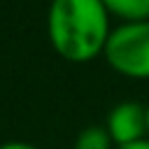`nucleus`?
Instances as JSON below:
<instances>
[{"mask_svg":"<svg viewBox=\"0 0 149 149\" xmlns=\"http://www.w3.org/2000/svg\"><path fill=\"white\" fill-rule=\"evenodd\" d=\"M147 137H149V105H147Z\"/></svg>","mask_w":149,"mask_h":149,"instance_id":"nucleus-8","label":"nucleus"},{"mask_svg":"<svg viewBox=\"0 0 149 149\" xmlns=\"http://www.w3.org/2000/svg\"><path fill=\"white\" fill-rule=\"evenodd\" d=\"M107 14L119 16L123 23L149 21V0H100Z\"/></svg>","mask_w":149,"mask_h":149,"instance_id":"nucleus-4","label":"nucleus"},{"mask_svg":"<svg viewBox=\"0 0 149 149\" xmlns=\"http://www.w3.org/2000/svg\"><path fill=\"white\" fill-rule=\"evenodd\" d=\"M112 142L119 147L140 142L147 137V107L133 100L119 102L109 109L107 123H105Z\"/></svg>","mask_w":149,"mask_h":149,"instance_id":"nucleus-3","label":"nucleus"},{"mask_svg":"<svg viewBox=\"0 0 149 149\" xmlns=\"http://www.w3.org/2000/svg\"><path fill=\"white\" fill-rule=\"evenodd\" d=\"M102 56L119 74L130 79H149V21L121 23L109 30Z\"/></svg>","mask_w":149,"mask_h":149,"instance_id":"nucleus-2","label":"nucleus"},{"mask_svg":"<svg viewBox=\"0 0 149 149\" xmlns=\"http://www.w3.org/2000/svg\"><path fill=\"white\" fill-rule=\"evenodd\" d=\"M119 149H149V137H144L140 142H133V144H126V147H119Z\"/></svg>","mask_w":149,"mask_h":149,"instance_id":"nucleus-7","label":"nucleus"},{"mask_svg":"<svg viewBox=\"0 0 149 149\" xmlns=\"http://www.w3.org/2000/svg\"><path fill=\"white\" fill-rule=\"evenodd\" d=\"M47 33L58 56L70 63H86L105 49L109 14L100 0H51Z\"/></svg>","mask_w":149,"mask_h":149,"instance_id":"nucleus-1","label":"nucleus"},{"mask_svg":"<svg viewBox=\"0 0 149 149\" xmlns=\"http://www.w3.org/2000/svg\"><path fill=\"white\" fill-rule=\"evenodd\" d=\"M0 149H40V147H35L30 142H23V140H12V142L0 144Z\"/></svg>","mask_w":149,"mask_h":149,"instance_id":"nucleus-6","label":"nucleus"},{"mask_svg":"<svg viewBox=\"0 0 149 149\" xmlns=\"http://www.w3.org/2000/svg\"><path fill=\"white\" fill-rule=\"evenodd\" d=\"M114 142L105 126H86L74 140V149H112Z\"/></svg>","mask_w":149,"mask_h":149,"instance_id":"nucleus-5","label":"nucleus"}]
</instances>
